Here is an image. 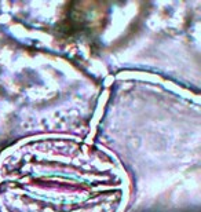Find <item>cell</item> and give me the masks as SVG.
<instances>
[{"label":"cell","mask_w":201,"mask_h":212,"mask_svg":"<svg viewBox=\"0 0 201 212\" xmlns=\"http://www.w3.org/2000/svg\"><path fill=\"white\" fill-rule=\"evenodd\" d=\"M124 197L116 161L73 138L29 139L0 158L4 212H120Z\"/></svg>","instance_id":"cell-1"}]
</instances>
